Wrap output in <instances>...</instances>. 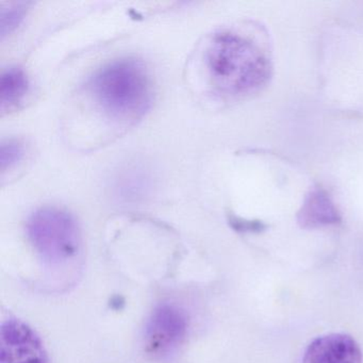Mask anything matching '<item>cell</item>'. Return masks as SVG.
<instances>
[{
    "mask_svg": "<svg viewBox=\"0 0 363 363\" xmlns=\"http://www.w3.org/2000/svg\"><path fill=\"white\" fill-rule=\"evenodd\" d=\"M89 93L110 121L135 122L152 105V78L141 61L118 59L96 71L89 82Z\"/></svg>",
    "mask_w": 363,
    "mask_h": 363,
    "instance_id": "obj_2",
    "label": "cell"
},
{
    "mask_svg": "<svg viewBox=\"0 0 363 363\" xmlns=\"http://www.w3.org/2000/svg\"><path fill=\"white\" fill-rule=\"evenodd\" d=\"M27 237L41 262L60 269L75 260L82 250V237L75 218L65 210L45 207L29 216Z\"/></svg>",
    "mask_w": 363,
    "mask_h": 363,
    "instance_id": "obj_3",
    "label": "cell"
},
{
    "mask_svg": "<svg viewBox=\"0 0 363 363\" xmlns=\"http://www.w3.org/2000/svg\"><path fill=\"white\" fill-rule=\"evenodd\" d=\"M29 90V80L24 69L10 67L0 76V108L1 111H11L18 107Z\"/></svg>",
    "mask_w": 363,
    "mask_h": 363,
    "instance_id": "obj_8",
    "label": "cell"
},
{
    "mask_svg": "<svg viewBox=\"0 0 363 363\" xmlns=\"http://www.w3.org/2000/svg\"><path fill=\"white\" fill-rule=\"evenodd\" d=\"M27 12V4L9 3L1 6L0 9V35L1 38L11 35L24 20Z\"/></svg>",
    "mask_w": 363,
    "mask_h": 363,
    "instance_id": "obj_9",
    "label": "cell"
},
{
    "mask_svg": "<svg viewBox=\"0 0 363 363\" xmlns=\"http://www.w3.org/2000/svg\"><path fill=\"white\" fill-rule=\"evenodd\" d=\"M341 216L330 197L320 189L306 196L298 213V223L303 228H318L340 223Z\"/></svg>",
    "mask_w": 363,
    "mask_h": 363,
    "instance_id": "obj_7",
    "label": "cell"
},
{
    "mask_svg": "<svg viewBox=\"0 0 363 363\" xmlns=\"http://www.w3.org/2000/svg\"><path fill=\"white\" fill-rule=\"evenodd\" d=\"M25 148L18 140H6L0 145V169L3 173L13 169L22 161Z\"/></svg>",
    "mask_w": 363,
    "mask_h": 363,
    "instance_id": "obj_10",
    "label": "cell"
},
{
    "mask_svg": "<svg viewBox=\"0 0 363 363\" xmlns=\"http://www.w3.org/2000/svg\"><path fill=\"white\" fill-rule=\"evenodd\" d=\"M363 354L356 340L345 333L316 337L306 348L303 363H362Z\"/></svg>",
    "mask_w": 363,
    "mask_h": 363,
    "instance_id": "obj_6",
    "label": "cell"
},
{
    "mask_svg": "<svg viewBox=\"0 0 363 363\" xmlns=\"http://www.w3.org/2000/svg\"><path fill=\"white\" fill-rule=\"evenodd\" d=\"M0 345V363H50L41 337L18 318H9L1 325Z\"/></svg>",
    "mask_w": 363,
    "mask_h": 363,
    "instance_id": "obj_5",
    "label": "cell"
},
{
    "mask_svg": "<svg viewBox=\"0 0 363 363\" xmlns=\"http://www.w3.org/2000/svg\"><path fill=\"white\" fill-rule=\"evenodd\" d=\"M188 326V318L182 308L169 303L157 306L146 324V352L157 358L173 354L184 343Z\"/></svg>",
    "mask_w": 363,
    "mask_h": 363,
    "instance_id": "obj_4",
    "label": "cell"
},
{
    "mask_svg": "<svg viewBox=\"0 0 363 363\" xmlns=\"http://www.w3.org/2000/svg\"><path fill=\"white\" fill-rule=\"evenodd\" d=\"M203 61L210 86L220 95L247 94L260 88L269 75V62L260 48L230 31L210 39Z\"/></svg>",
    "mask_w": 363,
    "mask_h": 363,
    "instance_id": "obj_1",
    "label": "cell"
}]
</instances>
